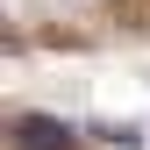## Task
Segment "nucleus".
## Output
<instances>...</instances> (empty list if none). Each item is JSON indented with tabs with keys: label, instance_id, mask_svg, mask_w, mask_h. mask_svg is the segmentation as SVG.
Here are the masks:
<instances>
[{
	"label": "nucleus",
	"instance_id": "f257e3e1",
	"mask_svg": "<svg viewBox=\"0 0 150 150\" xmlns=\"http://www.w3.org/2000/svg\"><path fill=\"white\" fill-rule=\"evenodd\" d=\"M14 143L22 150H71L64 122H50V115H14Z\"/></svg>",
	"mask_w": 150,
	"mask_h": 150
}]
</instances>
